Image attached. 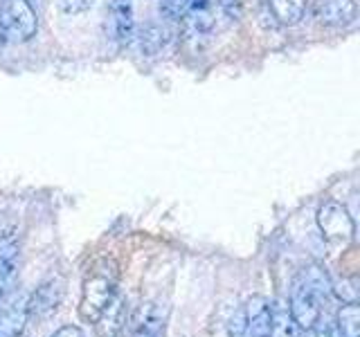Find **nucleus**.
Masks as SVG:
<instances>
[{"label": "nucleus", "instance_id": "7ed1b4c3", "mask_svg": "<svg viewBox=\"0 0 360 337\" xmlns=\"http://www.w3.org/2000/svg\"><path fill=\"white\" fill-rule=\"evenodd\" d=\"M0 29L7 41L25 43L37 37L39 18L30 0H3L0 5Z\"/></svg>", "mask_w": 360, "mask_h": 337}, {"label": "nucleus", "instance_id": "f3484780", "mask_svg": "<svg viewBox=\"0 0 360 337\" xmlns=\"http://www.w3.org/2000/svg\"><path fill=\"white\" fill-rule=\"evenodd\" d=\"M187 7H189V0H160V11L169 20H185Z\"/></svg>", "mask_w": 360, "mask_h": 337}, {"label": "nucleus", "instance_id": "f8f14e48", "mask_svg": "<svg viewBox=\"0 0 360 337\" xmlns=\"http://www.w3.org/2000/svg\"><path fill=\"white\" fill-rule=\"evenodd\" d=\"M268 7L281 25H295L304 16L307 0H268Z\"/></svg>", "mask_w": 360, "mask_h": 337}, {"label": "nucleus", "instance_id": "39448f33", "mask_svg": "<svg viewBox=\"0 0 360 337\" xmlns=\"http://www.w3.org/2000/svg\"><path fill=\"white\" fill-rule=\"evenodd\" d=\"M318 225L320 232L331 245H349L354 241L356 225L354 218L349 216V211L345 205H340L338 200H326L318 211Z\"/></svg>", "mask_w": 360, "mask_h": 337}, {"label": "nucleus", "instance_id": "aec40b11", "mask_svg": "<svg viewBox=\"0 0 360 337\" xmlns=\"http://www.w3.org/2000/svg\"><path fill=\"white\" fill-rule=\"evenodd\" d=\"M217 3H219V7L230 18H241V14H243V0H217Z\"/></svg>", "mask_w": 360, "mask_h": 337}, {"label": "nucleus", "instance_id": "0eeeda50", "mask_svg": "<svg viewBox=\"0 0 360 337\" xmlns=\"http://www.w3.org/2000/svg\"><path fill=\"white\" fill-rule=\"evenodd\" d=\"M63 295H65V284H63V281L59 277L48 279L45 284H41L27 297L30 317H39V319L50 317V315L56 312V308L61 306Z\"/></svg>", "mask_w": 360, "mask_h": 337}, {"label": "nucleus", "instance_id": "f03ea898", "mask_svg": "<svg viewBox=\"0 0 360 337\" xmlns=\"http://www.w3.org/2000/svg\"><path fill=\"white\" fill-rule=\"evenodd\" d=\"M331 284L320 267H307L297 277L290 292L288 312L302 331L320 329L326 303H329Z\"/></svg>", "mask_w": 360, "mask_h": 337}, {"label": "nucleus", "instance_id": "ddd939ff", "mask_svg": "<svg viewBox=\"0 0 360 337\" xmlns=\"http://www.w3.org/2000/svg\"><path fill=\"white\" fill-rule=\"evenodd\" d=\"M338 331L345 337H360V306L356 301H347L338 310Z\"/></svg>", "mask_w": 360, "mask_h": 337}, {"label": "nucleus", "instance_id": "412c9836", "mask_svg": "<svg viewBox=\"0 0 360 337\" xmlns=\"http://www.w3.org/2000/svg\"><path fill=\"white\" fill-rule=\"evenodd\" d=\"M52 337H86V335L79 326H61V329L56 331Z\"/></svg>", "mask_w": 360, "mask_h": 337}, {"label": "nucleus", "instance_id": "b1692460", "mask_svg": "<svg viewBox=\"0 0 360 337\" xmlns=\"http://www.w3.org/2000/svg\"><path fill=\"white\" fill-rule=\"evenodd\" d=\"M7 43V39H5V34H3V29H0V48H3V45Z\"/></svg>", "mask_w": 360, "mask_h": 337}, {"label": "nucleus", "instance_id": "a211bd4d", "mask_svg": "<svg viewBox=\"0 0 360 337\" xmlns=\"http://www.w3.org/2000/svg\"><path fill=\"white\" fill-rule=\"evenodd\" d=\"M16 234V220L9 213H0V245L9 243Z\"/></svg>", "mask_w": 360, "mask_h": 337}, {"label": "nucleus", "instance_id": "5701e85b", "mask_svg": "<svg viewBox=\"0 0 360 337\" xmlns=\"http://www.w3.org/2000/svg\"><path fill=\"white\" fill-rule=\"evenodd\" d=\"M326 337H345V335H342L340 331H338V329H331L329 333H326Z\"/></svg>", "mask_w": 360, "mask_h": 337}, {"label": "nucleus", "instance_id": "dca6fc26", "mask_svg": "<svg viewBox=\"0 0 360 337\" xmlns=\"http://www.w3.org/2000/svg\"><path fill=\"white\" fill-rule=\"evenodd\" d=\"M140 43H142V50L146 54H155V52H160L165 48V43H167V32L160 27V25H146L140 34Z\"/></svg>", "mask_w": 360, "mask_h": 337}, {"label": "nucleus", "instance_id": "393cba45", "mask_svg": "<svg viewBox=\"0 0 360 337\" xmlns=\"http://www.w3.org/2000/svg\"><path fill=\"white\" fill-rule=\"evenodd\" d=\"M30 3H32V5H34V3H37V5H39V3H43V0H30Z\"/></svg>", "mask_w": 360, "mask_h": 337}, {"label": "nucleus", "instance_id": "1a4fd4ad", "mask_svg": "<svg viewBox=\"0 0 360 337\" xmlns=\"http://www.w3.org/2000/svg\"><path fill=\"white\" fill-rule=\"evenodd\" d=\"M27 322H30L27 297L11 299L7 306L0 310V337H22Z\"/></svg>", "mask_w": 360, "mask_h": 337}, {"label": "nucleus", "instance_id": "9d476101", "mask_svg": "<svg viewBox=\"0 0 360 337\" xmlns=\"http://www.w3.org/2000/svg\"><path fill=\"white\" fill-rule=\"evenodd\" d=\"M18 279V247L14 243L0 245V301L14 292Z\"/></svg>", "mask_w": 360, "mask_h": 337}, {"label": "nucleus", "instance_id": "6ab92c4d", "mask_svg": "<svg viewBox=\"0 0 360 337\" xmlns=\"http://www.w3.org/2000/svg\"><path fill=\"white\" fill-rule=\"evenodd\" d=\"M59 7L65 14H82V11L93 7V0H59Z\"/></svg>", "mask_w": 360, "mask_h": 337}, {"label": "nucleus", "instance_id": "2eb2a0df", "mask_svg": "<svg viewBox=\"0 0 360 337\" xmlns=\"http://www.w3.org/2000/svg\"><path fill=\"white\" fill-rule=\"evenodd\" d=\"M302 329L290 317L288 308H273V329H270V337H302Z\"/></svg>", "mask_w": 360, "mask_h": 337}, {"label": "nucleus", "instance_id": "4468645a", "mask_svg": "<svg viewBox=\"0 0 360 337\" xmlns=\"http://www.w3.org/2000/svg\"><path fill=\"white\" fill-rule=\"evenodd\" d=\"M194 22V27L198 32H205L214 25V7L212 0H189L187 7V18Z\"/></svg>", "mask_w": 360, "mask_h": 337}, {"label": "nucleus", "instance_id": "20e7f679", "mask_svg": "<svg viewBox=\"0 0 360 337\" xmlns=\"http://www.w3.org/2000/svg\"><path fill=\"white\" fill-rule=\"evenodd\" d=\"M270 329H273V306L264 297H252L234 312L228 326L232 337H270Z\"/></svg>", "mask_w": 360, "mask_h": 337}, {"label": "nucleus", "instance_id": "4be33fe9", "mask_svg": "<svg viewBox=\"0 0 360 337\" xmlns=\"http://www.w3.org/2000/svg\"><path fill=\"white\" fill-rule=\"evenodd\" d=\"M307 333V337H326V333L324 331H320V329H313V331H304Z\"/></svg>", "mask_w": 360, "mask_h": 337}, {"label": "nucleus", "instance_id": "423d86ee", "mask_svg": "<svg viewBox=\"0 0 360 337\" xmlns=\"http://www.w3.org/2000/svg\"><path fill=\"white\" fill-rule=\"evenodd\" d=\"M315 22L322 27H347L356 20V0H315L311 7Z\"/></svg>", "mask_w": 360, "mask_h": 337}, {"label": "nucleus", "instance_id": "f257e3e1", "mask_svg": "<svg viewBox=\"0 0 360 337\" xmlns=\"http://www.w3.org/2000/svg\"><path fill=\"white\" fill-rule=\"evenodd\" d=\"M117 288L120 272L115 261L101 258L88 270L82 288V301H79V315L88 324H99L106 319L110 310L117 306Z\"/></svg>", "mask_w": 360, "mask_h": 337}, {"label": "nucleus", "instance_id": "9b49d317", "mask_svg": "<svg viewBox=\"0 0 360 337\" xmlns=\"http://www.w3.org/2000/svg\"><path fill=\"white\" fill-rule=\"evenodd\" d=\"M112 34L120 43H131L135 39V20H133V0H112L110 3Z\"/></svg>", "mask_w": 360, "mask_h": 337}, {"label": "nucleus", "instance_id": "6e6552de", "mask_svg": "<svg viewBox=\"0 0 360 337\" xmlns=\"http://www.w3.org/2000/svg\"><path fill=\"white\" fill-rule=\"evenodd\" d=\"M165 329V312L153 301H146L133 312L131 317V331L133 337H160Z\"/></svg>", "mask_w": 360, "mask_h": 337}]
</instances>
